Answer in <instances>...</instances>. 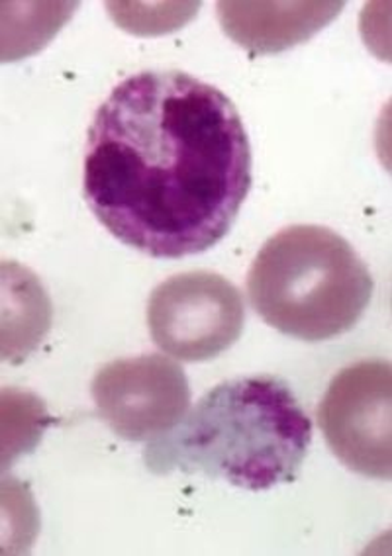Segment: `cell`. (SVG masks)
Instances as JSON below:
<instances>
[{"label":"cell","instance_id":"obj_1","mask_svg":"<svg viewBox=\"0 0 392 556\" xmlns=\"http://www.w3.org/2000/svg\"><path fill=\"white\" fill-rule=\"evenodd\" d=\"M252 180L240 112L218 87L185 71L130 75L92 116L83 163L87 206L143 255L181 258L214 248Z\"/></svg>","mask_w":392,"mask_h":556},{"label":"cell","instance_id":"obj_2","mask_svg":"<svg viewBox=\"0 0 392 556\" xmlns=\"http://www.w3.org/2000/svg\"><path fill=\"white\" fill-rule=\"evenodd\" d=\"M312 421L291 387L273 375L224 380L143 451L153 475H202L262 492L294 482Z\"/></svg>","mask_w":392,"mask_h":556},{"label":"cell","instance_id":"obj_3","mask_svg":"<svg viewBox=\"0 0 392 556\" xmlns=\"http://www.w3.org/2000/svg\"><path fill=\"white\" fill-rule=\"evenodd\" d=\"M371 270L338 231L296 224L267 239L248 273L253 309L282 336L308 343L338 338L362 319Z\"/></svg>","mask_w":392,"mask_h":556},{"label":"cell","instance_id":"obj_4","mask_svg":"<svg viewBox=\"0 0 392 556\" xmlns=\"http://www.w3.org/2000/svg\"><path fill=\"white\" fill-rule=\"evenodd\" d=\"M245 324L242 292L212 270H189L163 280L148 302V328L163 353L185 363L216 358L240 339Z\"/></svg>","mask_w":392,"mask_h":556},{"label":"cell","instance_id":"obj_5","mask_svg":"<svg viewBox=\"0 0 392 556\" xmlns=\"http://www.w3.org/2000/svg\"><path fill=\"white\" fill-rule=\"evenodd\" d=\"M391 380L389 361H362L333 377L318 406V426L343 467L391 480Z\"/></svg>","mask_w":392,"mask_h":556},{"label":"cell","instance_id":"obj_6","mask_svg":"<svg viewBox=\"0 0 392 556\" xmlns=\"http://www.w3.org/2000/svg\"><path fill=\"white\" fill-rule=\"evenodd\" d=\"M91 396L102 421L126 441L162 438L191 406L185 370L163 355L106 363L92 378Z\"/></svg>","mask_w":392,"mask_h":556},{"label":"cell","instance_id":"obj_7","mask_svg":"<svg viewBox=\"0 0 392 556\" xmlns=\"http://www.w3.org/2000/svg\"><path fill=\"white\" fill-rule=\"evenodd\" d=\"M343 7V2H218L216 12L230 40L265 55L311 40Z\"/></svg>","mask_w":392,"mask_h":556},{"label":"cell","instance_id":"obj_8","mask_svg":"<svg viewBox=\"0 0 392 556\" xmlns=\"http://www.w3.org/2000/svg\"><path fill=\"white\" fill-rule=\"evenodd\" d=\"M199 2L194 4H162L160 12H141L138 4H124V2H111L109 11L116 24H121L124 30L134 34H163V31L177 30L185 22L194 16L199 11Z\"/></svg>","mask_w":392,"mask_h":556}]
</instances>
